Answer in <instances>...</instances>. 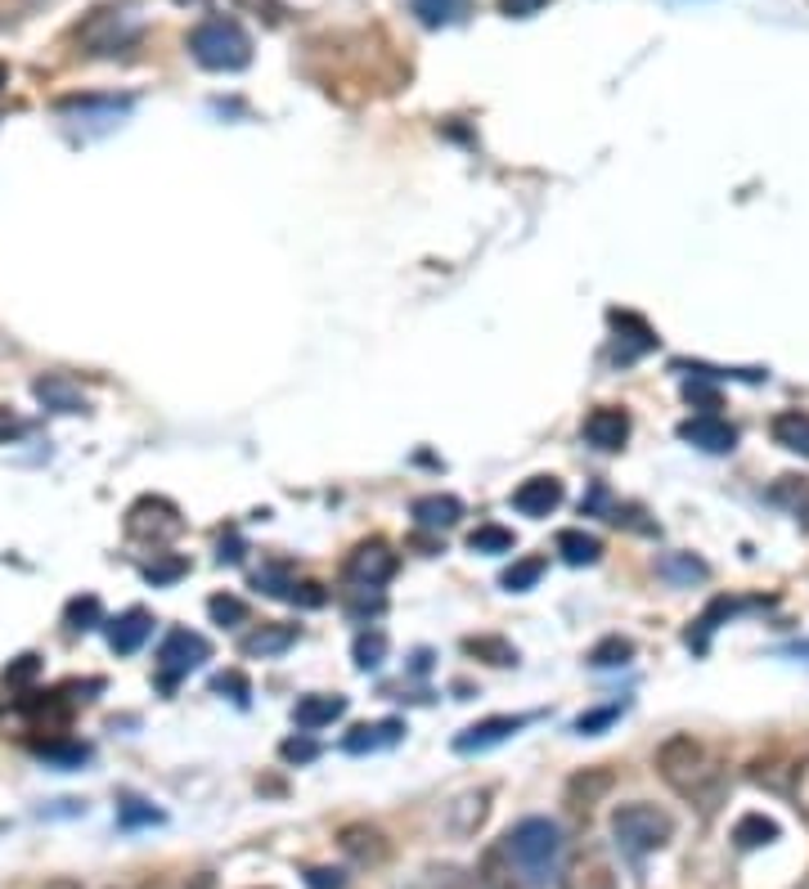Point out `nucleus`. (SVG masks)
Returning a JSON list of instances; mask_svg holds the SVG:
<instances>
[{
  "label": "nucleus",
  "instance_id": "f257e3e1",
  "mask_svg": "<svg viewBox=\"0 0 809 889\" xmlns=\"http://www.w3.org/2000/svg\"><path fill=\"white\" fill-rule=\"evenodd\" d=\"M656 773L661 781L675 790V796H684L688 804H697L701 813H710L720 800H724V790H729V777H724V764L716 759V751L706 746L701 736L693 732H675V736H665L661 746H656Z\"/></svg>",
  "mask_w": 809,
  "mask_h": 889
},
{
  "label": "nucleus",
  "instance_id": "f03ea898",
  "mask_svg": "<svg viewBox=\"0 0 809 889\" xmlns=\"http://www.w3.org/2000/svg\"><path fill=\"white\" fill-rule=\"evenodd\" d=\"M504 845L521 871V880L527 885H549L558 876V863H562V831L558 822L549 818H521L508 835H504Z\"/></svg>",
  "mask_w": 809,
  "mask_h": 889
},
{
  "label": "nucleus",
  "instance_id": "7ed1b4c3",
  "mask_svg": "<svg viewBox=\"0 0 809 889\" xmlns=\"http://www.w3.org/2000/svg\"><path fill=\"white\" fill-rule=\"evenodd\" d=\"M189 55L207 72H244L252 64V36L234 19H203L189 32Z\"/></svg>",
  "mask_w": 809,
  "mask_h": 889
},
{
  "label": "nucleus",
  "instance_id": "20e7f679",
  "mask_svg": "<svg viewBox=\"0 0 809 889\" xmlns=\"http://www.w3.org/2000/svg\"><path fill=\"white\" fill-rule=\"evenodd\" d=\"M671 835H675V818L656 804H648V800H630V804L611 809V840L630 858H648V854L665 849Z\"/></svg>",
  "mask_w": 809,
  "mask_h": 889
},
{
  "label": "nucleus",
  "instance_id": "39448f33",
  "mask_svg": "<svg viewBox=\"0 0 809 889\" xmlns=\"http://www.w3.org/2000/svg\"><path fill=\"white\" fill-rule=\"evenodd\" d=\"M203 661H212L207 638L194 629H167V638L158 642V678L162 687H176L189 669H199Z\"/></svg>",
  "mask_w": 809,
  "mask_h": 889
},
{
  "label": "nucleus",
  "instance_id": "423d86ee",
  "mask_svg": "<svg viewBox=\"0 0 809 889\" xmlns=\"http://www.w3.org/2000/svg\"><path fill=\"white\" fill-rule=\"evenodd\" d=\"M396 566H401V558L392 553V543L364 539V543H356V549H351L342 575H347V584H356V588H383V584L396 575Z\"/></svg>",
  "mask_w": 809,
  "mask_h": 889
},
{
  "label": "nucleus",
  "instance_id": "0eeeda50",
  "mask_svg": "<svg viewBox=\"0 0 809 889\" xmlns=\"http://www.w3.org/2000/svg\"><path fill=\"white\" fill-rule=\"evenodd\" d=\"M527 723H531V714H491V719H477L472 728H463V732L454 736V751H459V755H486V751L499 746V741L517 736Z\"/></svg>",
  "mask_w": 809,
  "mask_h": 889
},
{
  "label": "nucleus",
  "instance_id": "6e6552de",
  "mask_svg": "<svg viewBox=\"0 0 809 889\" xmlns=\"http://www.w3.org/2000/svg\"><path fill=\"white\" fill-rule=\"evenodd\" d=\"M131 36H135V23H131L126 10H94V14L77 27V41L90 49V55H113V49H117L122 41H131Z\"/></svg>",
  "mask_w": 809,
  "mask_h": 889
},
{
  "label": "nucleus",
  "instance_id": "1a4fd4ad",
  "mask_svg": "<svg viewBox=\"0 0 809 889\" xmlns=\"http://www.w3.org/2000/svg\"><path fill=\"white\" fill-rule=\"evenodd\" d=\"M180 513L167 504V499H139L131 513H126V534L131 539H149V543H158V539H171V534H180Z\"/></svg>",
  "mask_w": 809,
  "mask_h": 889
},
{
  "label": "nucleus",
  "instance_id": "9d476101",
  "mask_svg": "<svg viewBox=\"0 0 809 889\" xmlns=\"http://www.w3.org/2000/svg\"><path fill=\"white\" fill-rule=\"evenodd\" d=\"M679 440H688L701 454H733L738 450V427L716 418V414H697L679 423Z\"/></svg>",
  "mask_w": 809,
  "mask_h": 889
},
{
  "label": "nucleus",
  "instance_id": "9b49d317",
  "mask_svg": "<svg viewBox=\"0 0 809 889\" xmlns=\"http://www.w3.org/2000/svg\"><path fill=\"white\" fill-rule=\"evenodd\" d=\"M562 499H566V489H562L558 476H527V481L513 489V508H517L521 517H536V521L549 517V513H558Z\"/></svg>",
  "mask_w": 809,
  "mask_h": 889
},
{
  "label": "nucleus",
  "instance_id": "f8f14e48",
  "mask_svg": "<svg viewBox=\"0 0 809 889\" xmlns=\"http://www.w3.org/2000/svg\"><path fill=\"white\" fill-rule=\"evenodd\" d=\"M581 436L594 444V450L616 454V450H621V444L630 440V414H626V409H616V405H603V409H594V414L585 418Z\"/></svg>",
  "mask_w": 809,
  "mask_h": 889
},
{
  "label": "nucleus",
  "instance_id": "ddd939ff",
  "mask_svg": "<svg viewBox=\"0 0 809 889\" xmlns=\"http://www.w3.org/2000/svg\"><path fill=\"white\" fill-rule=\"evenodd\" d=\"M611 324H616V351L611 360L616 364H634L639 356L656 351V333L639 319V315H621V311H611Z\"/></svg>",
  "mask_w": 809,
  "mask_h": 889
},
{
  "label": "nucleus",
  "instance_id": "4468645a",
  "mask_svg": "<svg viewBox=\"0 0 809 889\" xmlns=\"http://www.w3.org/2000/svg\"><path fill=\"white\" fill-rule=\"evenodd\" d=\"M562 889H616V871H611V863L598 854V849H585V854H576L566 867H562Z\"/></svg>",
  "mask_w": 809,
  "mask_h": 889
},
{
  "label": "nucleus",
  "instance_id": "2eb2a0df",
  "mask_svg": "<svg viewBox=\"0 0 809 889\" xmlns=\"http://www.w3.org/2000/svg\"><path fill=\"white\" fill-rule=\"evenodd\" d=\"M405 736V723L401 719H378V723H360L342 736V751L347 755H378V751H387L396 746V741Z\"/></svg>",
  "mask_w": 809,
  "mask_h": 889
},
{
  "label": "nucleus",
  "instance_id": "dca6fc26",
  "mask_svg": "<svg viewBox=\"0 0 809 889\" xmlns=\"http://www.w3.org/2000/svg\"><path fill=\"white\" fill-rule=\"evenodd\" d=\"M59 113H64V117H86V122L113 126L117 117L131 113V99H109V94H68V99H59Z\"/></svg>",
  "mask_w": 809,
  "mask_h": 889
},
{
  "label": "nucleus",
  "instance_id": "f3484780",
  "mask_svg": "<svg viewBox=\"0 0 809 889\" xmlns=\"http://www.w3.org/2000/svg\"><path fill=\"white\" fill-rule=\"evenodd\" d=\"M154 633V616L145 607H131L122 611L117 620H109V648L117 656H135L139 648H145V638Z\"/></svg>",
  "mask_w": 809,
  "mask_h": 889
},
{
  "label": "nucleus",
  "instance_id": "a211bd4d",
  "mask_svg": "<svg viewBox=\"0 0 809 889\" xmlns=\"http://www.w3.org/2000/svg\"><path fill=\"white\" fill-rule=\"evenodd\" d=\"M477 889H527V880H521V871H517V863H513L504 840L482 854V863H477Z\"/></svg>",
  "mask_w": 809,
  "mask_h": 889
},
{
  "label": "nucleus",
  "instance_id": "6ab92c4d",
  "mask_svg": "<svg viewBox=\"0 0 809 889\" xmlns=\"http://www.w3.org/2000/svg\"><path fill=\"white\" fill-rule=\"evenodd\" d=\"M342 854L356 858L360 867H378V863H387L392 845H387V835L383 831H373V826H342Z\"/></svg>",
  "mask_w": 809,
  "mask_h": 889
},
{
  "label": "nucleus",
  "instance_id": "aec40b11",
  "mask_svg": "<svg viewBox=\"0 0 809 889\" xmlns=\"http://www.w3.org/2000/svg\"><path fill=\"white\" fill-rule=\"evenodd\" d=\"M297 642V624H261L252 633H244L239 652L252 656V661H270V656H283Z\"/></svg>",
  "mask_w": 809,
  "mask_h": 889
},
{
  "label": "nucleus",
  "instance_id": "412c9836",
  "mask_svg": "<svg viewBox=\"0 0 809 889\" xmlns=\"http://www.w3.org/2000/svg\"><path fill=\"white\" fill-rule=\"evenodd\" d=\"M32 395H36V401H41L45 409H55V414H81V409H86L81 386H72V382L59 378V373L36 378V382H32Z\"/></svg>",
  "mask_w": 809,
  "mask_h": 889
},
{
  "label": "nucleus",
  "instance_id": "4be33fe9",
  "mask_svg": "<svg viewBox=\"0 0 809 889\" xmlns=\"http://www.w3.org/2000/svg\"><path fill=\"white\" fill-rule=\"evenodd\" d=\"M409 513H414L418 530H450V526H459L463 504L454 499V494H423V499H414Z\"/></svg>",
  "mask_w": 809,
  "mask_h": 889
},
{
  "label": "nucleus",
  "instance_id": "5701e85b",
  "mask_svg": "<svg viewBox=\"0 0 809 889\" xmlns=\"http://www.w3.org/2000/svg\"><path fill=\"white\" fill-rule=\"evenodd\" d=\"M347 714V697H302L297 706H293V723L302 728V732H319V728H328V723H338Z\"/></svg>",
  "mask_w": 809,
  "mask_h": 889
},
{
  "label": "nucleus",
  "instance_id": "b1692460",
  "mask_svg": "<svg viewBox=\"0 0 809 889\" xmlns=\"http://www.w3.org/2000/svg\"><path fill=\"white\" fill-rule=\"evenodd\" d=\"M769 504L783 508L787 517H796L809 530V476H778L769 485Z\"/></svg>",
  "mask_w": 809,
  "mask_h": 889
},
{
  "label": "nucleus",
  "instance_id": "393cba45",
  "mask_svg": "<svg viewBox=\"0 0 809 889\" xmlns=\"http://www.w3.org/2000/svg\"><path fill=\"white\" fill-rule=\"evenodd\" d=\"M769 431H774V444H783V450L809 459V414H805V409H783V414H774Z\"/></svg>",
  "mask_w": 809,
  "mask_h": 889
},
{
  "label": "nucleus",
  "instance_id": "a878e982",
  "mask_svg": "<svg viewBox=\"0 0 809 889\" xmlns=\"http://www.w3.org/2000/svg\"><path fill=\"white\" fill-rule=\"evenodd\" d=\"M558 558L566 566H594L603 558V539L589 530H558Z\"/></svg>",
  "mask_w": 809,
  "mask_h": 889
},
{
  "label": "nucleus",
  "instance_id": "bb28decb",
  "mask_svg": "<svg viewBox=\"0 0 809 889\" xmlns=\"http://www.w3.org/2000/svg\"><path fill=\"white\" fill-rule=\"evenodd\" d=\"M656 575L671 579V584L693 588V584H701L710 575V566L701 558H693V553H665V558H656Z\"/></svg>",
  "mask_w": 809,
  "mask_h": 889
},
{
  "label": "nucleus",
  "instance_id": "cd10ccee",
  "mask_svg": "<svg viewBox=\"0 0 809 889\" xmlns=\"http://www.w3.org/2000/svg\"><path fill=\"white\" fill-rule=\"evenodd\" d=\"M409 889H477V876H468L463 867L454 863H432V867H423L414 876Z\"/></svg>",
  "mask_w": 809,
  "mask_h": 889
},
{
  "label": "nucleus",
  "instance_id": "c85d7f7f",
  "mask_svg": "<svg viewBox=\"0 0 809 889\" xmlns=\"http://www.w3.org/2000/svg\"><path fill=\"white\" fill-rule=\"evenodd\" d=\"M783 831H778V822L774 818H765V813H742L738 818V826H733V840H738V849H760V845H774Z\"/></svg>",
  "mask_w": 809,
  "mask_h": 889
},
{
  "label": "nucleus",
  "instance_id": "c756f323",
  "mask_svg": "<svg viewBox=\"0 0 809 889\" xmlns=\"http://www.w3.org/2000/svg\"><path fill=\"white\" fill-rule=\"evenodd\" d=\"M585 661H589L594 669H616V665H630V661H634V642H630L626 633H607V638H598V642H594Z\"/></svg>",
  "mask_w": 809,
  "mask_h": 889
},
{
  "label": "nucleus",
  "instance_id": "7c9ffc66",
  "mask_svg": "<svg viewBox=\"0 0 809 889\" xmlns=\"http://www.w3.org/2000/svg\"><path fill=\"white\" fill-rule=\"evenodd\" d=\"M472 0H409V10L418 14L423 27H450L468 14Z\"/></svg>",
  "mask_w": 809,
  "mask_h": 889
},
{
  "label": "nucleus",
  "instance_id": "2f4dec72",
  "mask_svg": "<svg viewBox=\"0 0 809 889\" xmlns=\"http://www.w3.org/2000/svg\"><path fill=\"white\" fill-rule=\"evenodd\" d=\"M351 656H356V669L369 674L387 661V633L383 629H360L356 642H351Z\"/></svg>",
  "mask_w": 809,
  "mask_h": 889
},
{
  "label": "nucleus",
  "instance_id": "473e14b6",
  "mask_svg": "<svg viewBox=\"0 0 809 889\" xmlns=\"http://www.w3.org/2000/svg\"><path fill=\"white\" fill-rule=\"evenodd\" d=\"M468 549H472V553H486V558H499V553H513V549H517V534L504 530V526H495V521H486V526H477V530L468 534Z\"/></svg>",
  "mask_w": 809,
  "mask_h": 889
},
{
  "label": "nucleus",
  "instance_id": "72a5a7b5",
  "mask_svg": "<svg viewBox=\"0 0 809 889\" xmlns=\"http://www.w3.org/2000/svg\"><path fill=\"white\" fill-rule=\"evenodd\" d=\"M64 624H68L72 633H86V629H94V624H104L100 598H94V593H81V598H72V603L64 607Z\"/></svg>",
  "mask_w": 809,
  "mask_h": 889
},
{
  "label": "nucleus",
  "instance_id": "f704fd0d",
  "mask_svg": "<svg viewBox=\"0 0 809 889\" xmlns=\"http://www.w3.org/2000/svg\"><path fill=\"white\" fill-rule=\"evenodd\" d=\"M540 575H544V558H517L499 575V584H504V593H531L540 584Z\"/></svg>",
  "mask_w": 809,
  "mask_h": 889
},
{
  "label": "nucleus",
  "instance_id": "c9c22d12",
  "mask_svg": "<svg viewBox=\"0 0 809 889\" xmlns=\"http://www.w3.org/2000/svg\"><path fill=\"white\" fill-rule=\"evenodd\" d=\"M293 571L289 566H283V562H270V566H261L257 575H252V588L257 593H266V598H283V603H289V593H293Z\"/></svg>",
  "mask_w": 809,
  "mask_h": 889
},
{
  "label": "nucleus",
  "instance_id": "e433bc0d",
  "mask_svg": "<svg viewBox=\"0 0 809 889\" xmlns=\"http://www.w3.org/2000/svg\"><path fill=\"white\" fill-rule=\"evenodd\" d=\"M189 575V562L180 558V553H154V562L145 566V579L154 584V588H167V584H176V579H184Z\"/></svg>",
  "mask_w": 809,
  "mask_h": 889
},
{
  "label": "nucleus",
  "instance_id": "4c0bfd02",
  "mask_svg": "<svg viewBox=\"0 0 809 889\" xmlns=\"http://www.w3.org/2000/svg\"><path fill=\"white\" fill-rule=\"evenodd\" d=\"M463 652L468 656H482L491 665H517V648H513V642H504V638H468Z\"/></svg>",
  "mask_w": 809,
  "mask_h": 889
},
{
  "label": "nucleus",
  "instance_id": "58836bf2",
  "mask_svg": "<svg viewBox=\"0 0 809 889\" xmlns=\"http://www.w3.org/2000/svg\"><path fill=\"white\" fill-rule=\"evenodd\" d=\"M621 714H626V706H598V710H585L576 723H571V732H576V736H598V732H607Z\"/></svg>",
  "mask_w": 809,
  "mask_h": 889
},
{
  "label": "nucleus",
  "instance_id": "ea45409f",
  "mask_svg": "<svg viewBox=\"0 0 809 889\" xmlns=\"http://www.w3.org/2000/svg\"><path fill=\"white\" fill-rule=\"evenodd\" d=\"M41 759H50V764H59V768H77V764L90 759V746H81V741H45Z\"/></svg>",
  "mask_w": 809,
  "mask_h": 889
},
{
  "label": "nucleus",
  "instance_id": "a19ab883",
  "mask_svg": "<svg viewBox=\"0 0 809 889\" xmlns=\"http://www.w3.org/2000/svg\"><path fill=\"white\" fill-rule=\"evenodd\" d=\"M751 781L755 786H769V790H783V796H787V790H791V764H765V759H760V764H751Z\"/></svg>",
  "mask_w": 809,
  "mask_h": 889
},
{
  "label": "nucleus",
  "instance_id": "79ce46f5",
  "mask_svg": "<svg viewBox=\"0 0 809 889\" xmlns=\"http://www.w3.org/2000/svg\"><path fill=\"white\" fill-rule=\"evenodd\" d=\"M207 616H212L216 624H244V620H248V607H244V598H234V593H216V598L207 603Z\"/></svg>",
  "mask_w": 809,
  "mask_h": 889
},
{
  "label": "nucleus",
  "instance_id": "37998d69",
  "mask_svg": "<svg viewBox=\"0 0 809 889\" xmlns=\"http://www.w3.org/2000/svg\"><path fill=\"white\" fill-rule=\"evenodd\" d=\"M787 796H791V804L809 818V755L791 764V790H787Z\"/></svg>",
  "mask_w": 809,
  "mask_h": 889
},
{
  "label": "nucleus",
  "instance_id": "c03bdc74",
  "mask_svg": "<svg viewBox=\"0 0 809 889\" xmlns=\"http://www.w3.org/2000/svg\"><path fill=\"white\" fill-rule=\"evenodd\" d=\"M684 395H688V405H701V414H716V409H720V391H716V386H706L701 378L684 382Z\"/></svg>",
  "mask_w": 809,
  "mask_h": 889
},
{
  "label": "nucleus",
  "instance_id": "a18cd8bd",
  "mask_svg": "<svg viewBox=\"0 0 809 889\" xmlns=\"http://www.w3.org/2000/svg\"><path fill=\"white\" fill-rule=\"evenodd\" d=\"M117 822H122V826H139V822H162V813H158L154 804H145V800H122V809H117Z\"/></svg>",
  "mask_w": 809,
  "mask_h": 889
},
{
  "label": "nucleus",
  "instance_id": "49530a36",
  "mask_svg": "<svg viewBox=\"0 0 809 889\" xmlns=\"http://www.w3.org/2000/svg\"><path fill=\"white\" fill-rule=\"evenodd\" d=\"M279 755L283 759H289V764H311L315 755H319V746H315V741L302 732V736H289V741H283V746H279Z\"/></svg>",
  "mask_w": 809,
  "mask_h": 889
},
{
  "label": "nucleus",
  "instance_id": "de8ad7c7",
  "mask_svg": "<svg viewBox=\"0 0 809 889\" xmlns=\"http://www.w3.org/2000/svg\"><path fill=\"white\" fill-rule=\"evenodd\" d=\"M306 889H347V876L338 867H311L306 871Z\"/></svg>",
  "mask_w": 809,
  "mask_h": 889
},
{
  "label": "nucleus",
  "instance_id": "09e8293b",
  "mask_svg": "<svg viewBox=\"0 0 809 889\" xmlns=\"http://www.w3.org/2000/svg\"><path fill=\"white\" fill-rule=\"evenodd\" d=\"M216 562L225 566H234V562H244V539H239V530H229V534H221V543H216Z\"/></svg>",
  "mask_w": 809,
  "mask_h": 889
},
{
  "label": "nucleus",
  "instance_id": "8fccbe9b",
  "mask_svg": "<svg viewBox=\"0 0 809 889\" xmlns=\"http://www.w3.org/2000/svg\"><path fill=\"white\" fill-rule=\"evenodd\" d=\"M549 5V0H499V14L504 19H531V14H540Z\"/></svg>",
  "mask_w": 809,
  "mask_h": 889
},
{
  "label": "nucleus",
  "instance_id": "3c124183",
  "mask_svg": "<svg viewBox=\"0 0 809 889\" xmlns=\"http://www.w3.org/2000/svg\"><path fill=\"white\" fill-rule=\"evenodd\" d=\"M36 669H41V656H19V665H5V683H27L36 678Z\"/></svg>",
  "mask_w": 809,
  "mask_h": 889
},
{
  "label": "nucleus",
  "instance_id": "603ef678",
  "mask_svg": "<svg viewBox=\"0 0 809 889\" xmlns=\"http://www.w3.org/2000/svg\"><path fill=\"white\" fill-rule=\"evenodd\" d=\"M212 691H234V701H244L248 697V678L244 674H221V678H212Z\"/></svg>",
  "mask_w": 809,
  "mask_h": 889
},
{
  "label": "nucleus",
  "instance_id": "864d4df0",
  "mask_svg": "<svg viewBox=\"0 0 809 889\" xmlns=\"http://www.w3.org/2000/svg\"><path fill=\"white\" fill-rule=\"evenodd\" d=\"M787 656H809V642H796V648H791Z\"/></svg>",
  "mask_w": 809,
  "mask_h": 889
},
{
  "label": "nucleus",
  "instance_id": "5fc2aeb1",
  "mask_svg": "<svg viewBox=\"0 0 809 889\" xmlns=\"http://www.w3.org/2000/svg\"><path fill=\"white\" fill-rule=\"evenodd\" d=\"M5 86H10V68H5V64H0V90H5Z\"/></svg>",
  "mask_w": 809,
  "mask_h": 889
},
{
  "label": "nucleus",
  "instance_id": "6e6d98bb",
  "mask_svg": "<svg viewBox=\"0 0 809 889\" xmlns=\"http://www.w3.org/2000/svg\"><path fill=\"white\" fill-rule=\"evenodd\" d=\"M50 889H72V885H50Z\"/></svg>",
  "mask_w": 809,
  "mask_h": 889
},
{
  "label": "nucleus",
  "instance_id": "4d7b16f0",
  "mask_svg": "<svg viewBox=\"0 0 809 889\" xmlns=\"http://www.w3.org/2000/svg\"><path fill=\"white\" fill-rule=\"evenodd\" d=\"M145 889H162V885H145Z\"/></svg>",
  "mask_w": 809,
  "mask_h": 889
}]
</instances>
